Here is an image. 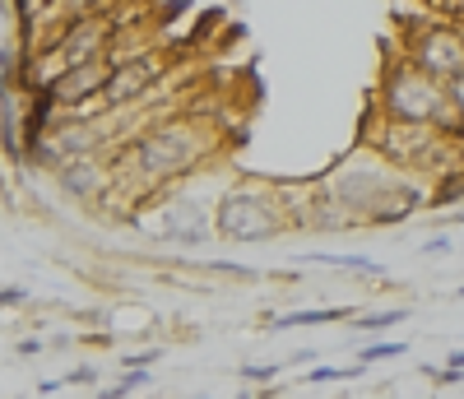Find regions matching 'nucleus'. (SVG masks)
<instances>
[{
	"instance_id": "f257e3e1",
	"label": "nucleus",
	"mask_w": 464,
	"mask_h": 399,
	"mask_svg": "<svg viewBox=\"0 0 464 399\" xmlns=\"http://www.w3.org/2000/svg\"><path fill=\"white\" fill-rule=\"evenodd\" d=\"M209 149H214V140L196 116H168V122L144 126L130 144H121L116 177L135 181V195H159L168 181L205 168Z\"/></svg>"
},
{
	"instance_id": "f03ea898",
	"label": "nucleus",
	"mask_w": 464,
	"mask_h": 399,
	"mask_svg": "<svg viewBox=\"0 0 464 399\" xmlns=\"http://www.w3.org/2000/svg\"><path fill=\"white\" fill-rule=\"evenodd\" d=\"M376 116L385 122H413V126H437L450 144H464V116L446 98V84L418 70L404 52L385 56L381 89H376Z\"/></svg>"
},
{
	"instance_id": "7ed1b4c3",
	"label": "nucleus",
	"mask_w": 464,
	"mask_h": 399,
	"mask_svg": "<svg viewBox=\"0 0 464 399\" xmlns=\"http://www.w3.org/2000/svg\"><path fill=\"white\" fill-rule=\"evenodd\" d=\"M367 144L381 163H391L395 172H413V177H446L450 168L464 163V144H450L437 126H413V122H376L367 126Z\"/></svg>"
},
{
	"instance_id": "20e7f679",
	"label": "nucleus",
	"mask_w": 464,
	"mask_h": 399,
	"mask_svg": "<svg viewBox=\"0 0 464 399\" xmlns=\"http://www.w3.org/2000/svg\"><path fill=\"white\" fill-rule=\"evenodd\" d=\"M293 223V209L279 200V190H260V186H237L218 200L214 209V232L227 242H269Z\"/></svg>"
},
{
	"instance_id": "39448f33",
	"label": "nucleus",
	"mask_w": 464,
	"mask_h": 399,
	"mask_svg": "<svg viewBox=\"0 0 464 399\" xmlns=\"http://www.w3.org/2000/svg\"><path fill=\"white\" fill-rule=\"evenodd\" d=\"M404 56L428 70L432 79L450 84L455 74H464V28L455 19H422L404 28Z\"/></svg>"
},
{
	"instance_id": "423d86ee",
	"label": "nucleus",
	"mask_w": 464,
	"mask_h": 399,
	"mask_svg": "<svg viewBox=\"0 0 464 399\" xmlns=\"http://www.w3.org/2000/svg\"><path fill=\"white\" fill-rule=\"evenodd\" d=\"M168 79V56L163 52H144V56H130L111 70V84L102 93V107L107 112H121V107H135L144 102L153 89Z\"/></svg>"
},
{
	"instance_id": "0eeeda50",
	"label": "nucleus",
	"mask_w": 464,
	"mask_h": 399,
	"mask_svg": "<svg viewBox=\"0 0 464 399\" xmlns=\"http://www.w3.org/2000/svg\"><path fill=\"white\" fill-rule=\"evenodd\" d=\"M111 70H116V61H111V56L89 61V65H80V70H65V74L56 79V84L47 89V93H52V102H56V112L65 116V112H80V107L98 102V98L107 93V84H111Z\"/></svg>"
},
{
	"instance_id": "6e6552de",
	"label": "nucleus",
	"mask_w": 464,
	"mask_h": 399,
	"mask_svg": "<svg viewBox=\"0 0 464 399\" xmlns=\"http://www.w3.org/2000/svg\"><path fill=\"white\" fill-rule=\"evenodd\" d=\"M61 190L70 200H98L116 186V158H84V163H65L56 172Z\"/></svg>"
},
{
	"instance_id": "1a4fd4ad",
	"label": "nucleus",
	"mask_w": 464,
	"mask_h": 399,
	"mask_svg": "<svg viewBox=\"0 0 464 399\" xmlns=\"http://www.w3.org/2000/svg\"><path fill=\"white\" fill-rule=\"evenodd\" d=\"M358 307H306V311H288L275 316L269 330H297V326H330V321H353Z\"/></svg>"
},
{
	"instance_id": "9d476101",
	"label": "nucleus",
	"mask_w": 464,
	"mask_h": 399,
	"mask_svg": "<svg viewBox=\"0 0 464 399\" xmlns=\"http://www.w3.org/2000/svg\"><path fill=\"white\" fill-rule=\"evenodd\" d=\"M409 321V307H385V311H358L353 316V326L367 330V335H381V330H395Z\"/></svg>"
},
{
	"instance_id": "9b49d317",
	"label": "nucleus",
	"mask_w": 464,
	"mask_h": 399,
	"mask_svg": "<svg viewBox=\"0 0 464 399\" xmlns=\"http://www.w3.org/2000/svg\"><path fill=\"white\" fill-rule=\"evenodd\" d=\"M409 353V344H400V339H391V344H367L362 353H358V367H372V363H391V357H404Z\"/></svg>"
},
{
	"instance_id": "f8f14e48",
	"label": "nucleus",
	"mask_w": 464,
	"mask_h": 399,
	"mask_svg": "<svg viewBox=\"0 0 464 399\" xmlns=\"http://www.w3.org/2000/svg\"><path fill=\"white\" fill-rule=\"evenodd\" d=\"M279 376V363H265V367H242V381L251 385H265V381H275Z\"/></svg>"
},
{
	"instance_id": "ddd939ff",
	"label": "nucleus",
	"mask_w": 464,
	"mask_h": 399,
	"mask_svg": "<svg viewBox=\"0 0 464 399\" xmlns=\"http://www.w3.org/2000/svg\"><path fill=\"white\" fill-rule=\"evenodd\" d=\"M348 376H358V372H339V367H316L312 376H302L306 385H325V381H348Z\"/></svg>"
},
{
	"instance_id": "4468645a",
	"label": "nucleus",
	"mask_w": 464,
	"mask_h": 399,
	"mask_svg": "<svg viewBox=\"0 0 464 399\" xmlns=\"http://www.w3.org/2000/svg\"><path fill=\"white\" fill-rule=\"evenodd\" d=\"M446 98H450V102H455V112L464 116V74H455L450 84H446Z\"/></svg>"
},
{
	"instance_id": "2eb2a0df",
	"label": "nucleus",
	"mask_w": 464,
	"mask_h": 399,
	"mask_svg": "<svg viewBox=\"0 0 464 399\" xmlns=\"http://www.w3.org/2000/svg\"><path fill=\"white\" fill-rule=\"evenodd\" d=\"M422 251H428V256H441V251H450V232H441V237H428V242H422Z\"/></svg>"
},
{
	"instance_id": "dca6fc26",
	"label": "nucleus",
	"mask_w": 464,
	"mask_h": 399,
	"mask_svg": "<svg viewBox=\"0 0 464 399\" xmlns=\"http://www.w3.org/2000/svg\"><path fill=\"white\" fill-rule=\"evenodd\" d=\"M24 302H28L24 288H0V307H24Z\"/></svg>"
},
{
	"instance_id": "f3484780",
	"label": "nucleus",
	"mask_w": 464,
	"mask_h": 399,
	"mask_svg": "<svg viewBox=\"0 0 464 399\" xmlns=\"http://www.w3.org/2000/svg\"><path fill=\"white\" fill-rule=\"evenodd\" d=\"M19 353H24V357H33V353H47V344H43V339H24V344H19Z\"/></svg>"
},
{
	"instance_id": "a211bd4d",
	"label": "nucleus",
	"mask_w": 464,
	"mask_h": 399,
	"mask_svg": "<svg viewBox=\"0 0 464 399\" xmlns=\"http://www.w3.org/2000/svg\"><path fill=\"white\" fill-rule=\"evenodd\" d=\"M446 367H455V372H464V348H455V353L446 357Z\"/></svg>"
},
{
	"instance_id": "6ab92c4d",
	"label": "nucleus",
	"mask_w": 464,
	"mask_h": 399,
	"mask_svg": "<svg viewBox=\"0 0 464 399\" xmlns=\"http://www.w3.org/2000/svg\"><path fill=\"white\" fill-rule=\"evenodd\" d=\"M450 19H455V24L464 28V0H455V15H450Z\"/></svg>"
},
{
	"instance_id": "aec40b11",
	"label": "nucleus",
	"mask_w": 464,
	"mask_h": 399,
	"mask_svg": "<svg viewBox=\"0 0 464 399\" xmlns=\"http://www.w3.org/2000/svg\"><path fill=\"white\" fill-rule=\"evenodd\" d=\"M455 297H459V302H464V284H459V288H455Z\"/></svg>"
}]
</instances>
